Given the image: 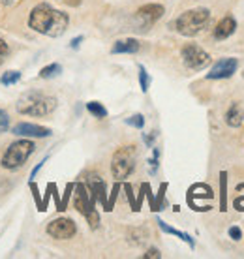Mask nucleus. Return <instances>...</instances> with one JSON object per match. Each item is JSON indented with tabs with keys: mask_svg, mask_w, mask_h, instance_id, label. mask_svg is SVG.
Masks as SVG:
<instances>
[{
	"mask_svg": "<svg viewBox=\"0 0 244 259\" xmlns=\"http://www.w3.org/2000/svg\"><path fill=\"white\" fill-rule=\"evenodd\" d=\"M68 25H70L68 13L55 10L49 4H38L36 8H32V12L28 15V26L49 38L62 36L66 32Z\"/></svg>",
	"mask_w": 244,
	"mask_h": 259,
	"instance_id": "1",
	"label": "nucleus"
},
{
	"mask_svg": "<svg viewBox=\"0 0 244 259\" xmlns=\"http://www.w3.org/2000/svg\"><path fill=\"white\" fill-rule=\"evenodd\" d=\"M17 111L28 117H47L57 109V98L41 92H26L17 101Z\"/></svg>",
	"mask_w": 244,
	"mask_h": 259,
	"instance_id": "2",
	"label": "nucleus"
},
{
	"mask_svg": "<svg viewBox=\"0 0 244 259\" xmlns=\"http://www.w3.org/2000/svg\"><path fill=\"white\" fill-rule=\"evenodd\" d=\"M208 21H210V12L207 8H195V10L184 12L175 21V28L183 36H197L203 28H207Z\"/></svg>",
	"mask_w": 244,
	"mask_h": 259,
	"instance_id": "3",
	"label": "nucleus"
},
{
	"mask_svg": "<svg viewBox=\"0 0 244 259\" xmlns=\"http://www.w3.org/2000/svg\"><path fill=\"white\" fill-rule=\"evenodd\" d=\"M135 158H137V152H135L134 145L117 148V152L113 154V160H111V173H113V177L117 180L128 179L132 175V171L135 169Z\"/></svg>",
	"mask_w": 244,
	"mask_h": 259,
	"instance_id": "4",
	"label": "nucleus"
},
{
	"mask_svg": "<svg viewBox=\"0 0 244 259\" xmlns=\"http://www.w3.org/2000/svg\"><path fill=\"white\" fill-rule=\"evenodd\" d=\"M34 143L32 141H28V139H21V141H15L12 143L8 150H6V154L2 156V165L6 167V169H17V167H21L24 161L28 160V156L34 152Z\"/></svg>",
	"mask_w": 244,
	"mask_h": 259,
	"instance_id": "5",
	"label": "nucleus"
},
{
	"mask_svg": "<svg viewBox=\"0 0 244 259\" xmlns=\"http://www.w3.org/2000/svg\"><path fill=\"white\" fill-rule=\"evenodd\" d=\"M73 205H75V209L79 210L86 220H88L90 227L96 229L98 222H100V216H98L96 209H94V201L88 199L86 188L83 184H77V188H75V199H73Z\"/></svg>",
	"mask_w": 244,
	"mask_h": 259,
	"instance_id": "6",
	"label": "nucleus"
},
{
	"mask_svg": "<svg viewBox=\"0 0 244 259\" xmlns=\"http://www.w3.org/2000/svg\"><path fill=\"white\" fill-rule=\"evenodd\" d=\"M181 55H183V62L190 68V70H203V68H207L208 64H210V57H208V53L201 49V47H197L194 43H188V45H184L183 51H181Z\"/></svg>",
	"mask_w": 244,
	"mask_h": 259,
	"instance_id": "7",
	"label": "nucleus"
},
{
	"mask_svg": "<svg viewBox=\"0 0 244 259\" xmlns=\"http://www.w3.org/2000/svg\"><path fill=\"white\" fill-rule=\"evenodd\" d=\"M47 233L53 239H59V240H68L72 239L73 235L77 233V225L70 218H57L47 225Z\"/></svg>",
	"mask_w": 244,
	"mask_h": 259,
	"instance_id": "8",
	"label": "nucleus"
},
{
	"mask_svg": "<svg viewBox=\"0 0 244 259\" xmlns=\"http://www.w3.org/2000/svg\"><path fill=\"white\" fill-rule=\"evenodd\" d=\"M237 66H239L237 59H222L207 74V79H229L237 72Z\"/></svg>",
	"mask_w": 244,
	"mask_h": 259,
	"instance_id": "9",
	"label": "nucleus"
},
{
	"mask_svg": "<svg viewBox=\"0 0 244 259\" xmlns=\"http://www.w3.org/2000/svg\"><path fill=\"white\" fill-rule=\"evenodd\" d=\"M163 6L162 4H146V6H141L139 10H137V19L143 23V25L150 26L154 25L158 19H162V15H163Z\"/></svg>",
	"mask_w": 244,
	"mask_h": 259,
	"instance_id": "10",
	"label": "nucleus"
},
{
	"mask_svg": "<svg viewBox=\"0 0 244 259\" xmlns=\"http://www.w3.org/2000/svg\"><path fill=\"white\" fill-rule=\"evenodd\" d=\"M12 132L15 136H21V137H49L51 136V130H49V128L38 126V124H28V122L15 124Z\"/></svg>",
	"mask_w": 244,
	"mask_h": 259,
	"instance_id": "11",
	"label": "nucleus"
},
{
	"mask_svg": "<svg viewBox=\"0 0 244 259\" xmlns=\"http://www.w3.org/2000/svg\"><path fill=\"white\" fill-rule=\"evenodd\" d=\"M235 28H237L235 19H233L231 15H227V17H224L218 25H216V28H214V38L216 40H225V38H229L235 32Z\"/></svg>",
	"mask_w": 244,
	"mask_h": 259,
	"instance_id": "12",
	"label": "nucleus"
},
{
	"mask_svg": "<svg viewBox=\"0 0 244 259\" xmlns=\"http://www.w3.org/2000/svg\"><path fill=\"white\" fill-rule=\"evenodd\" d=\"M139 47H141V45H139L137 40H134V38H126V40H119V41L113 45L111 53H113V55H121V53L132 55V53H137Z\"/></svg>",
	"mask_w": 244,
	"mask_h": 259,
	"instance_id": "13",
	"label": "nucleus"
},
{
	"mask_svg": "<svg viewBox=\"0 0 244 259\" xmlns=\"http://www.w3.org/2000/svg\"><path fill=\"white\" fill-rule=\"evenodd\" d=\"M214 194H212V188L207 184H194L190 190H188V203L192 205L195 199H212Z\"/></svg>",
	"mask_w": 244,
	"mask_h": 259,
	"instance_id": "14",
	"label": "nucleus"
},
{
	"mask_svg": "<svg viewBox=\"0 0 244 259\" xmlns=\"http://www.w3.org/2000/svg\"><path fill=\"white\" fill-rule=\"evenodd\" d=\"M243 120H244L243 107L239 103H233L231 107L227 109V113H225V122H227V126H231V128H239L243 124Z\"/></svg>",
	"mask_w": 244,
	"mask_h": 259,
	"instance_id": "15",
	"label": "nucleus"
},
{
	"mask_svg": "<svg viewBox=\"0 0 244 259\" xmlns=\"http://www.w3.org/2000/svg\"><path fill=\"white\" fill-rule=\"evenodd\" d=\"M158 225H160V229L163 231V233H169V235H175V237H179V239H183L184 242H188L190 246L194 248V239L190 237L188 233H183V231H179V229H175V227H169L167 223L163 222V220H158Z\"/></svg>",
	"mask_w": 244,
	"mask_h": 259,
	"instance_id": "16",
	"label": "nucleus"
},
{
	"mask_svg": "<svg viewBox=\"0 0 244 259\" xmlns=\"http://www.w3.org/2000/svg\"><path fill=\"white\" fill-rule=\"evenodd\" d=\"M86 111L90 113V115H94L96 119H105L107 117V109L100 101H88L86 103Z\"/></svg>",
	"mask_w": 244,
	"mask_h": 259,
	"instance_id": "17",
	"label": "nucleus"
},
{
	"mask_svg": "<svg viewBox=\"0 0 244 259\" xmlns=\"http://www.w3.org/2000/svg\"><path fill=\"white\" fill-rule=\"evenodd\" d=\"M19 81H21V72H15V70H10V72H6V74L0 77V83L6 86L15 85Z\"/></svg>",
	"mask_w": 244,
	"mask_h": 259,
	"instance_id": "18",
	"label": "nucleus"
},
{
	"mask_svg": "<svg viewBox=\"0 0 244 259\" xmlns=\"http://www.w3.org/2000/svg\"><path fill=\"white\" fill-rule=\"evenodd\" d=\"M61 72H62L61 64H49V66H45V68H41L40 77H41V79H51V77L59 75Z\"/></svg>",
	"mask_w": 244,
	"mask_h": 259,
	"instance_id": "19",
	"label": "nucleus"
},
{
	"mask_svg": "<svg viewBox=\"0 0 244 259\" xmlns=\"http://www.w3.org/2000/svg\"><path fill=\"white\" fill-rule=\"evenodd\" d=\"M139 83H141V90L146 92L148 86H150V75L146 74V70L143 66H139Z\"/></svg>",
	"mask_w": 244,
	"mask_h": 259,
	"instance_id": "20",
	"label": "nucleus"
},
{
	"mask_svg": "<svg viewBox=\"0 0 244 259\" xmlns=\"http://www.w3.org/2000/svg\"><path fill=\"white\" fill-rule=\"evenodd\" d=\"M126 124H130V126H134V128H143L145 126V117L143 115H134V117H130V119H126Z\"/></svg>",
	"mask_w": 244,
	"mask_h": 259,
	"instance_id": "21",
	"label": "nucleus"
},
{
	"mask_svg": "<svg viewBox=\"0 0 244 259\" xmlns=\"http://www.w3.org/2000/svg\"><path fill=\"white\" fill-rule=\"evenodd\" d=\"M225 177H227L225 173L220 175V186H222V209L220 210H225V186H227V179Z\"/></svg>",
	"mask_w": 244,
	"mask_h": 259,
	"instance_id": "22",
	"label": "nucleus"
},
{
	"mask_svg": "<svg viewBox=\"0 0 244 259\" xmlns=\"http://www.w3.org/2000/svg\"><path fill=\"white\" fill-rule=\"evenodd\" d=\"M8 126H10V117H8V113L0 109V134H4L8 130Z\"/></svg>",
	"mask_w": 244,
	"mask_h": 259,
	"instance_id": "23",
	"label": "nucleus"
},
{
	"mask_svg": "<svg viewBox=\"0 0 244 259\" xmlns=\"http://www.w3.org/2000/svg\"><path fill=\"white\" fill-rule=\"evenodd\" d=\"M72 190H73V184H68V186H66L64 198H62V201L59 203V210H66V205H68V199H70V194H72Z\"/></svg>",
	"mask_w": 244,
	"mask_h": 259,
	"instance_id": "24",
	"label": "nucleus"
},
{
	"mask_svg": "<svg viewBox=\"0 0 244 259\" xmlns=\"http://www.w3.org/2000/svg\"><path fill=\"white\" fill-rule=\"evenodd\" d=\"M8 51H10L8 43H6L4 40H0V64H2V62H4V59L8 57Z\"/></svg>",
	"mask_w": 244,
	"mask_h": 259,
	"instance_id": "25",
	"label": "nucleus"
},
{
	"mask_svg": "<svg viewBox=\"0 0 244 259\" xmlns=\"http://www.w3.org/2000/svg\"><path fill=\"white\" fill-rule=\"evenodd\" d=\"M145 259H160L162 256H160V252L156 250V248H150V250H146V254L143 256Z\"/></svg>",
	"mask_w": 244,
	"mask_h": 259,
	"instance_id": "26",
	"label": "nucleus"
},
{
	"mask_svg": "<svg viewBox=\"0 0 244 259\" xmlns=\"http://www.w3.org/2000/svg\"><path fill=\"white\" fill-rule=\"evenodd\" d=\"M229 237H231L233 240H239V239L243 237V233H241L239 227H229Z\"/></svg>",
	"mask_w": 244,
	"mask_h": 259,
	"instance_id": "27",
	"label": "nucleus"
},
{
	"mask_svg": "<svg viewBox=\"0 0 244 259\" xmlns=\"http://www.w3.org/2000/svg\"><path fill=\"white\" fill-rule=\"evenodd\" d=\"M81 41H83V36H77V38H73V40H72V47H73V49H77V47H79V43H81Z\"/></svg>",
	"mask_w": 244,
	"mask_h": 259,
	"instance_id": "28",
	"label": "nucleus"
},
{
	"mask_svg": "<svg viewBox=\"0 0 244 259\" xmlns=\"http://www.w3.org/2000/svg\"><path fill=\"white\" fill-rule=\"evenodd\" d=\"M2 4L4 6H12V4H15V0H2Z\"/></svg>",
	"mask_w": 244,
	"mask_h": 259,
	"instance_id": "29",
	"label": "nucleus"
},
{
	"mask_svg": "<svg viewBox=\"0 0 244 259\" xmlns=\"http://www.w3.org/2000/svg\"><path fill=\"white\" fill-rule=\"evenodd\" d=\"M243 75H244V74H243Z\"/></svg>",
	"mask_w": 244,
	"mask_h": 259,
	"instance_id": "30",
	"label": "nucleus"
}]
</instances>
